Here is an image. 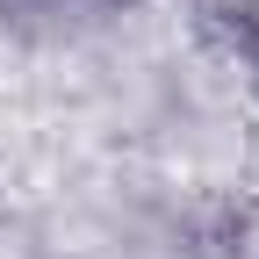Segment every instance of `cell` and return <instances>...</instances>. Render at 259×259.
Here are the masks:
<instances>
[{"mask_svg":"<svg viewBox=\"0 0 259 259\" xmlns=\"http://www.w3.org/2000/svg\"><path fill=\"white\" fill-rule=\"evenodd\" d=\"M209 8H216L223 22H231V29H238V36H245L252 51H259V0H209Z\"/></svg>","mask_w":259,"mask_h":259,"instance_id":"1","label":"cell"}]
</instances>
